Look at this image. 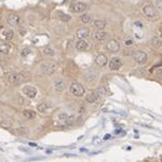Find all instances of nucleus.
<instances>
[{
    "label": "nucleus",
    "mask_w": 162,
    "mask_h": 162,
    "mask_svg": "<svg viewBox=\"0 0 162 162\" xmlns=\"http://www.w3.org/2000/svg\"><path fill=\"white\" fill-rule=\"evenodd\" d=\"M142 11H143L144 16H145L147 20L154 21L158 17V11H157V9L155 8L154 6H151V4H145V6L143 7Z\"/></svg>",
    "instance_id": "nucleus-1"
},
{
    "label": "nucleus",
    "mask_w": 162,
    "mask_h": 162,
    "mask_svg": "<svg viewBox=\"0 0 162 162\" xmlns=\"http://www.w3.org/2000/svg\"><path fill=\"white\" fill-rule=\"evenodd\" d=\"M40 68H41V71H42L43 74L52 75L55 72V70H56V65L52 62H44L41 64Z\"/></svg>",
    "instance_id": "nucleus-2"
},
{
    "label": "nucleus",
    "mask_w": 162,
    "mask_h": 162,
    "mask_svg": "<svg viewBox=\"0 0 162 162\" xmlns=\"http://www.w3.org/2000/svg\"><path fill=\"white\" fill-rule=\"evenodd\" d=\"M69 90H70L71 94H74L75 96H78V97L82 96L83 94H84V92H85L84 88H83V85L80 84V83H78V82L72 83V84L70 85Z\"/></svg>",
    "instance_id": "nucleus-3"
},
{
    "label": "nucleus",
    "mask_w": 162,
    "mask_h": 162,
    "mask_svg": "<svg viewBox=\"0 0 162 162\" xmlns=\"http://www.w3.org/2000/svg\"><path fill=\"white\" fill-rule=\"evenodd\" d=\"M133 58L135 60V62H136L137 64L143 65V64H145V63L147 62L148 56L144 51H136V52H134Z\"/></svg>",
    "instance_id": "nucleus-4"
},
{
    "label": "nucleus",
    "mask_w": 162,
    "mask_h": 162,
    "mask_svg": "<svg viewBox=\"0 0 162 162\" xmlns=\"http://www.w3.org/2000/svg\"><path fill=\"white\" fill-rule=\"evenodd\" d=\"M25 76L22 74H11L8 78L9 82L13 83V84H20L23 81H25Z\"/></svg>",
    "instance_id": "nucleus-5"
},
{
    "label": "nucleus",
    "mask_w": 162,
    "mask_h": 162,
    "mask_svg": "<svg viewBox=\"0 0 162 162\" xmlns=\"http://www.w3.org/2000/svg\"><path fill=\"white\" fill-rule=\"evenodd\" d=\"M106 48H107V50L109 52L116 53V52H118L120 50V44L116 39H111L107 42V44H106Z\"/></svg>",
    "instance_id": "nucleus-6"
},
{
    "label": "nucleus",
    "mask_w": 162,
    "mask_h": 162,
    "mask_svg": "<svg viewBox=\"0 0 162 162\" xmlns=\"http://www.w3.org/2000/svg\"><path fill=\"white\" fill-rule=\"evenodd\" d=\"M23 92L26 96H28L29 98H33V97H35L37 95V89L31 87V85H26V87H24Z\"/></svg>",
    "instance_id": "nucleus-7"
},
{
    "label": "nucleus",
    "mask_w": 162,
    "mask_h": 162,
    "mask_svg": "<svg viewBox=\"0 0 162 162\" xmlns=\"http://www.w3.org/2000/svg\"><path fill=\"white\" fill-rule=\"evenodd\" d=\"M121 67H122V62L118 57H114L109 63V68L111 70H119Z\"/></svg>",
    "instance_id": "nucleus-8"
},
{
    "label": "nucleus",
    "mask_w": 162,
    "mask_h": 162,
    "mask_svg": "<svg viewBox=\"0 0 162 162\" xmlns=\"http://www.w3.org/2000/svg\"><path fill=\"white\" fill-rule=\"evenodd\" d=\"M88 8V4L85 2H76L72 4V11L76 12V13H81V12L85 11Z\"/></svg>",
    "instance_id": "nucleus-9"
},
{
    "label": "nucleus",
    "mask_w": 162,
    "mask_h": 162,
    "mask_svg": "<svg viewBox=\"0 0 162 162\" xmlns=\"http://www.w3.org/2000/svg\"><path fill=\"white\" fill-rule=\"evenodd\" d=\"M7 22L9 23V25L17 26L18 24H20V17L17 16L16 14H13V13H11V14H9L8 17H7Z\"/></svg>",
    "instance_id": "nucleus-10"
},
{
    "label": "nucleus",
    "mask_w": 162,
    "mask_h": 162,
    "mask_svg": "<svg viewBox=\"0 0 162 162\" xmlns=\"http://www.w3.org/2000/svg\"><path fill=\"white\" fill-rule=\"evenodd\" d=\"M108 62V57L106 56L105 54H98L96 57H95V63H96V65L101 66V67H103V66H105L106 64H107Z\"/></svg>",
    "instance_id": "nucleus-11"
},
{
    "label": "nucleus",
    "mask_w": 162,
    "mask_h": 162,
    "mask_svg": "<svg viewBox=\"0 0 162 162\" xmlns=\"http://www.w3.org/2000/svg\"><path fill=\"white\" fill-rule=\"evenodd\" d=\"M76 35H77V37L79 38V39H85L87 37H89L90 30H89L88 28H85V27H81V28H79L77 30Z\"/></svg>",
    "instance_id": "nucleus-12"
},
{
    "label": "nucleus",
    "mask_w": 162,
    "mask_h": 162,
    "mask_svg": "<svg viewBox=\"0 0 162 162\" xmlns=\"http://www.w3.org/2000/svg\"><path fill=\"white\" fill-rule=\"evenodd\" d=\"M98 74H97V71L95 69H89L87 72H85V79L88 80V81H94V80L96 79Z\"/></svg>",
    "instance_id": "nucleus-13"
},
{
    "label": "nucleus",
    "mask_w": 162,
    "mask_h": 162,
    "mask_svg": "<svg viewBox=\"0 0 162 162\" xmlns=\"http://www.w3.org/2000/svg\"><path fill=\"white\" fill-rule=\"evenodd\" d=\"M54 89L56 90V91H64L66 89V84L65 82L63 81V80H56V81H54Z\"/></svg>",
    "instance_id": "nucleus-14"
},
{
    "label": "nucleus",
    "mask_w": 162,
    "mask_h": 162,
    "mask_svg": "<svg viewBox=\"0 0 162 162\" xmlns=\"http://www.w3.org/2000/svg\"><path fill=\"white\" fill-rule=\"evenodd\" d=\"M97 98H98V94H97V92H90V93L87 95V101H88L89 103H94L96 102Z\"/></svg>",
    "instance_id": "nucleus-15"
},
{
    "label": "nucleus",
    "mask_w": 162,
    "mask_h": 162,
    "mask_svg": "<svg viewBox=\"0 0 162 162\" xmlns=\"http://www.w3.org/2000/svg\"><path fill=\"white\" fill-rule=\"evenodd\" d=\"M107 37V34L105 31L98 30L94 34V39L97 40V41H102V40H105V38Z\"/></svg>",
    "instance_id": "nucleus-16"
},
{
    "label": "nucleus",
    "mask_w": 162,
    "mask_h": 162,
    "mask_svg": "<svg viewBox=\"0 0 162 162\" xmlns=\"http://www.w3.org/2000/svg\"><path fill=\"white\" fill-rule=\"evenodd\" d=\"M94 26H95L98 30H102V29H104L106 27V21H104V20L94 21Z\"/></svg>",
    "instance_id": "nucleus-17"
},
{
    "label": "nucleus",
    "mask_w": 162,
    "mask_h": 162,
    "mask_svg": "<svg viewBox=\"0 0 162 162\" xmlns=\"http://www.w3.org/2000/svg\"><path fill=\"white\" fill-rule=\"evenodd\" d=\"M13 36H14V31L12 29H7V30L2 31V37L7 40H11Z\"/></svg>",
    "instance_id": "nucleus-18"
},
{
    "label": "nucleus",
    "mask_w": 162,
    "mask_h": 162,
    "mask_svg": "<svg viewBox=\"0 0 162 162\" xmlns=\"http://www.w3.org/2000/svg\"><path fill=\"white\" fill-rule=\"evenodd\" d=\"M151 44L156 49H159L161 48L162 46V40L160 39L159 37H152V39H151Z\"/></svg>",
    "instance_id": "nucleus-19"
},
{
    "label": "nucleus",
    "mask_w": 162,
    "mask_h": 162,
    "mask_svg": "<svg viewBox=\"0 0 162 162\" xmlns=\"http://www.w3.org/2000/svg\"><path fill=\"white\" fill-rule=\"evenodd\" d=\"M10 49H11L10 44H8V43H1L0 44V53L8 54L10 52Z\"/></svg>",
    "instance_id": "nucleus-20"
},
{
    "label": "nucleus",
    "mask_w": 162,
    "mask_h": 162,
    "mask_svg": "<svg viewBox=\"0 0 162 162\" xmlns=\"http://www.w3.org/2000/svg\"><path fill=\"white\" fill-rule=\"evenodd\" d=\"M76 48L78 50H85V49L88 48V43L85 42L83 39H80L77 43H76Z\"/></svg>",
    "instance_id": "nucleus-21"
},
{
    "label": "nucleus",
    "mask_w": 162,
    "mask_h": 162,
    "mask_svg": "<svg viewBox=\"0 0 162 162\" xmlns=\"http://www.w3.org/2000/svg\"><path fill=\"white\" fill-rule=\"evenodd\" d=\"M43 53L46 54V55H48V56H53V55H54V50L52 49V47L48 46V47H46V48L43 49Z\"/></svg>",
    "instance_id": "nucleus-22"
},
{
    "label": "nucleus",
    "mask_w": 162,
    "mask_h": 162,
    "mask_svg": "<svg viewBox=\"0 0 162 162\" xmlns=\"http://www.w3.org/2000/svg\"><path fill=\"white\" fill-rule=\"evenodd\" d=\"M23 115L26 117V118H28V119H34L35 117H36V114H35L34 111H31V110H24Z\"/></svg>",
    "instance_id": "nucleus-23"
},
{
    "label": "nucleus",
    "mask_w": 162,
    "mask_h": 162,
    "mask_svg": "<svg viewBox=\"0 0 162 162\" xmlns=\"http://www.w3.org/2000/svg\"><path fill=\"white\" fill-rule=\"evenodd\" d=\"M91 21H92V18L89 14H83L82 16H81V22H82V23L88 24V23H90Z\"/></svg>",
    "instance_id": "nucleus-24"
},
{
    "label": "nucleus",
    "mask_w": 162,
    "mask_h": 162,
    "mask_svg": "<svg viewBox=\"0 0 162 162\" xmlns=\"http://www.w3.org/2000/svg\"><path fill=\"white\" fill-rule=\"evenodd\" d=\"M97 94H98V96H104V95H106L107 94V90H106L104 87H101V88L97 89Z\"/></svg>",
    "instance_id": "nucleus-25"
},
{
    "label": "nucleus",
    "mask_w": 162,
    "mask_h": 162,
    "mask_svg": "<svg viewBox=\"0 0 162 162\" xmlns=\"http://www.w3.org/2000/svg\"><path fill=\"white\" fill-rule=\"evenodd\" d=\"M60 18L63 21V22H64V23H66V22H69V21H70L71 17L69 16L68 14H65V13L63 14V13H61V14H60Z\"/></svg>",
    "instance_id": "nucleus-26"
},
{
    "label": "nucleus",
    "mask_w": 162,
    "mask_h": 162,
    "mask_svg": "<svg viewBox=\"0 0 162 162\" xmlns=\"http://www.w3.org/2000/svg\"><path fill=\"white\" fill-rule=\"evenodd\" d=\"M67 118H68V116L66 114H61L60 116H58V121H60L61 123H66L67 122Z\"/></svg>",
    "instance_id": "nucleus-27"
},
{
    "label": "nucleus",
    "mask_w": 162,
    "mask_h": 162,
    "mask_svg": "<svg viewBox=\"0 0 162 162\" xmlns=\"http://www.w3.org/2000/svg\"><path fill=\"white\" fill-rule=\"evenodd\" d=\"M47 108H48L47 104H39V105L37 106L38 111H40V112H44V111L47 110Z\"/></svg>",
    "instance_id": "nucleus-28"
},
{
    "label": "nucleus",
    "mask_w": 162,
    "mask_h": 162,
    "mask_svg": "<svg viewBox=\"0 0 162 162\" xmlns=\"http://www.w3.org/2000/svg\"><path fill=\"white\" fill-rule=\"evenodd\" d=\"M29 53H30V49L24 48L23 51H22V56H27V55H28Z\"/></svg>",
    "instance_id": "nucleus-29"
},
{
    "label": "nucleus",
    "mask_w": 162,
    "mask_h": 162,
    "mask_svg": "<svg viewBox=\"0 0 162 162\" xmlns=\"http://www.w3.org/2000/svg\"><path fill=\"white\" fill-rule=\"evenodd\" d=\"M74 120H75V117H74V116L68 117V118H67V122H66V124H68V125L72 124V122H74Z\"/></svg>",
    "instance_id": "nucleus-30"
},
{
    "label": "nucleus",
    "mask_w": 162,
    "mask_h": 162,
    "mask_svg": "<svg viewBox=\"0 0 162 162\" xmlns=\"http://www.w3.org/2000/svg\"><path fill=\"white\" fill-rule=\"evenodd\" d=\"M157 7H158L159 10L162 11V0H158V1H157Z\"/></svg>",
    "instance_id": "nucleus-31"
},
{
    "label": "nucleus",
    "mask_w": 162,
    "mask_h": 162,
    "mask_svg": "<svg viewBox=\"0 0 162 162\" xmlns=\"http://www.w3.org/2000/svg\"><path fill=\"white\" fill-rule=\"evenodd\" d=\"M156 75H157V76H160V77H162V69H159V70H157Z\"/></svg>",
    "instance_id": "nucleus-32"
},
{
    "label": "nucleus",
    "mask_w": 162,
    "mask_h": 162,
    "mask_svg": "<svg viewBox=\"0 0 162 162\" xmlns=\"http://www.w3.org/2000/svg\"><path fill=\"white\" fill-rule=\"evenodd\" d=\"M159 31H160V36H161V38H162V26L159 27Z\"/></svg>",
    "instance_id": "nucleus-33"
},
{
    "label": "nucleus",
    "mask_w": 162,
    "mask_h": 162,
    "mask_svg": "<svg viewBox=\"0 0 162 162\" xmlns=\"http://www.w3.org/2000/svg\"><path fill=\"white\" fill-rule=\"evenodd\" d=\"M0 90H1V84H0Z\"/></svg>",
    "instance_id": "nucleus-34"
},
{
    "label": "nucleus",
    "mask_w": 162,
    "mask_h": 162,
    "mask_svg": "<svg viewBox=\"0 0 162 162\" xmlns=\"http://www.w3.org/2000/svg\"><path fill=\"white\" fill-rule=\"evenodd\" d=\"M0 28H1V25H0Z\"/></svg>",
    "instance_id": "nucleus-35"
},
{
    "label": "nucleus",
    "mask_w": 162,
    "mask_h": 162,
    "mask_svg": "<svg viewBox=\"0 0 162 162\" xmlns=\"http://www.w3.org/2000/svg\"><path fill=\"white\" fill-rule=\"evenodd\" d=\"M0 16H1V15H0Z\"/></svg>",
    "instance_id": "nucleus-36"
}]
</instances>
